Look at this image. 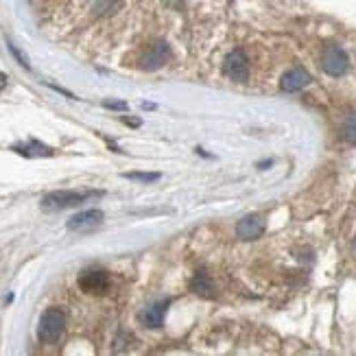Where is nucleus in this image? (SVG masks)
Returning <instances> with one entry per match:
<instances>
[{
	"mask_svg": "<svg viewBox=\"0 0 356 356\" xmlns=\"http://www.w3.org/2000/svg\"><path fill=\"white\" fill-rule=\"evenodd\" d=\"M66 328V315L59 308H48L42 317H39V326H37V337L42 344H57L64 335Z\"/></svg>",
	"mask_w": 356,
	"mask_h": 356,
	"instance_id": "f257e3e1",
	"label": "nucleus"
},
{
	"mask_svg": "<svg viewBox=\"0 0 356 356\" xmlns=\"http://www.w3.org/2000/svg\"><path fill=\"white\" fill-rule=\"evenodd\" d=\"M99 193H77V190H55V193H48L42 199V210L46 212H59V210H68L75 208V205L86 203L88 199L97 197Z\"/></svg>",
	"mask_w": 356,
	"mask_h": 356,
	"instance_id": "f03ea898",
	"label": "nucleus"
},
{
	"mask_svg": "<svg viewBox=\"0 0 356 356\" xmlns=\"http://www.w3.org/2000/svg\"><path fill=\"white\" fill-rule=\"evenodd\" d=\"M109 273L103 269H88L79 276V289L88 295H105L109 291Z\"/></svg>",
	"mask_w": 356,
	"mask_h": 356,
	"instance_id": "7ed1b4c3",
	"label": "nucleus"
},
{
	"mask_svg": "<svg viewBox=\"0 0 356 356\" xmlns=\"http://www.w3.org/2000/svg\"><path fill=\"white\" fill-rule=\"evenodd\" d=\"M223 73L232 81H236V84H245V81L250 79V62H247L245 50H232L227 55L225 64H223Z\"/></svg>",
	"mask_w": 356,
	"mask_h": 356,
	"instance_id": "20e7f679",
	"label": "nucleus"
},
{
	"mask_svg": "<svg viewBox=\"0 0 356 356\" xmlns=\"http://www.w3.org/2000/svg\"><path fill=\"white\" fill-rule=\"evenodd\" d=\"M321 66H324V71L330 75V77H341V75L348 73L350 59H348V55H346L344 48L328 46L324 50V55H321Z\"/></svg>",
	"mask_w": 356,
	"mask_h": 356,
	"instance_id": "39448f33",
	"label": "nucleus"
},
{
	"mask_svg": "<svg viewBox=\"0 0 356 356\" xmlns=\"http://www.w3.org/2000/svg\"><path fill=\"white\" fill-rule=\"evenodd\" d=\"M169 55H171L169 44L162 42V39H158V42H153L151 46L144 50L142 59H140V66L144 68V71H158V68H162L164 64H167Z\"/></svg>",
	"mask_w": 356,
	"mask_h": 356,
	"instance_id": "423d86ee",
	"label": "nucleus"
},
{
	"mask_svg": "<svg viewBox=\"0 0 356 356\" xmlns=\"http://www.w3.org/2000/svg\"><path fill=\"white\" fill-rule=\"evenodd\" d=\"M103 212L97 210V208H92V210H84V212H79L75 216L68 218V229H73V232H90V229H97L101 223H103Z\"/></svg>",
	"mask_w": 356,
	"mask_h": 356,
	"instance_id": "0eeeda50",
	"label": "nucleus"
},
{
	"mask_svg": "<svg viewBox=\"0 0 356 356\" xmlns=\"http://www.w3.org/2000/svg\"><path fill=\"white\" fill-rule=\"evenodd\" d=\"M310 84V75L304 71V68H291L289 73H284L282 81H280V88L284 92H297V90H302Z\"/></svg>",
	"mask_w": 356,
	"mask_h": 356,
	"instance_id": "6e6552de",
	"label": "nucleus"
},
{
	"mask_svg": "<svg viewBox=\"0 0 356 356\" xmlns=\"http://www.w3.org/2000/svg\"><path fill=\"white\" fill-rule=\"evenodd\" d=\"M171 302L169 299H162V302H156L149 308H144V312L140 315V319L147 328H160L164 324V317H167V310H169Z\"/></svg>",
	"mask_w": 356,
	"mask_h": 356,
	"instance_id": "1a4fd4ad",
	"label": "nucleus"
},
{
	"mask_svg": "<svg viewBox=\"0 0 356 356\" xmlns=\"http://www.w3.org/2000/svg\"><path fill=\"white\" fill-rule=\"evenodd\" d=\"M263 229H265V223H263V218L256 216V214H250V216H245L238 221V238L243 241H256L260 234H263Z\"/></svg>",
	"mask_w": 356,
	"mask_h": 356,
	"instance_id": "9d476101",
	"label": "nucleus"
},
{
	"mask_svg": "<svg viewBox=\"0 0 356 356\" xmlns=\"http://www.w3.org/2000/svg\"><path fill=\"white\" fill-rule=\"evenodd\" d=\"M16 151H20V156H26V158H33V156H53V151L48 147L39 144L37 140H31L29 144H16L13 147Z\"/></svg>",
	"mask_w": 356,
	"mask_h": 356,
	"instance_id": "9b49d317",
	"label": "nucleus"
},
{
	"mask_svg": "<svg viewBox=\"0 0 356 356\" xmlns=\"http://www.w3.org/2000/svg\"><path fill=\"white\" fill-rule=\"evenodd\" d=\"M193 291L201 297H214V284L208 276L199 273V276L193 280Z\"/></svg>",
	"mask_w": 356,
	"mask_h": 356,
	"instance_id": "f8f14e48",
	"label": "nucleus"
},
{
	"mask_svg": "<svg viewBox=\"0 0 356 356\" xmlns=\"http://www.w3.org/2000/svg\"><path fill=\"white\" fill-rule=\"evenodd\" d=\"M127 180H135V182H158L160 180V175L158 173H127L125 175Z\"/></svg>",
	"mask_w": 356,
	"mask_h": 356,
	"instance_id": "ddd939ff",
	"label": "nucleus"
},
{
	"mask_svg": "<svg viewBox=\"0 0 356 356\" xmlns=\"http://www.w3.org/2000/svg\"><path fill=\"white\" fill-rule=\"evenodd\" d=\"M346 138L356 144V114H352L348 120H346Z\"/></svg>",
	"mask_w": 356,
	"mask_h": 356,
	"instance_id": "4468645a",
	"label": "nucleus"
},
{
	"mask_svg": "<svg viewBox=\"0 0 356 356\" xmlns=\"http://www.w3.org/2000/svg\"><path fill=\"white\" fill-rule=\"evenodd\" d=\"M9 50H11L13 55H16V59L20 62V66H22V68H26V71H29V68H31V66H29V62H26V57H24V55H22V53H20V50H18L16 46H13L11 42H9Z\"/></svg>",
	"mask_w": 356,
	"mask_h": 356,
	"instance_id": "2eb2a0df",
	"label": "nucleus"
},
{
	"mask_svg": "<svg viewBox=\"0 0 356 356\" xmlns=\"http://www.w3.org/2000/svg\"><path fill=\"white\" fill-rule=\"evenodd\" d=\"M103 105L109 107V109H127V103H112V101H105Z\"/></svg>",
	"mask_w": 356,
	"mask_h": 356,
	"instance_id": "dca6fc26",
	"label": "nucleus"
},
{
	"mask_svg": "<svg viewBox=\"0 0 356 356\" xmlns=\"http://www.w3.org/2000/svg\"><path fill=\"white\" fill-rule=\"evenodd\" d=\"M5 81H7V77H5V75H0V88L5 86Z\"/></svg>",
	"mask_w": 356,
	"mask_h": 356,
	"instance_id": "f3484780",
	"label": "nucleus"
}]
</instances>
